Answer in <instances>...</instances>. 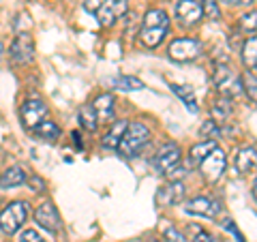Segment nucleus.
<instances>
[{"label": "nucleus", "instance_id": "1", "mask_svg": "<svg viewBox=\"0 0 257 242\" xmlns=\"http://www.w3.org/2000/svg\"><path fill=\"white\" fill-rule=\"evenodd\" d=\"M191 161L199 167V172H202V176L208 182L219 180L225 172V165H227L225 152L214 142H199L197 146H193Z\"/></svg>", "mask_w": 257, "mask_h": 242}, {"label": "nucleus", "instance_id": "2", "mask_svg": "<svg viewBox=\"0 0 257 242\" xmlns=\"http://www.w3.org/2000/svg\"><path fill=\"white\" fill-rule=\"evenodd\" d=\"M170 32V18L163 9H150L146 15H144L142 28H140V41L142 45L155 50L163 43V39Z\"/></svg>", "mask_w": 257, "mask_h": 242}, {"label": "nucleus", "instance_id": "3", "mask_svg": "<svg viewBox=\"0 0 257 242\" xmlns=\"http://www.w3.org/2000/svg\"><path fill=\"white\" fill-rule=\"evenodd\" d=\"M148 140H150L148 127L142 125V123H131V125H126V129H124L122 137H120L116 150L124 159H133V157H138L142 152V148L148 144Z\"/></svg>", "mask_w": 257, "mask_h": 242}, {"label": "nucleus", "instance_id": "4", "mask_svg": "<svg viewBox=\"0 0 257 242\" xmlns=\"http://www.w3.org/2000/svg\"><path fill=\"white\" fill-rule=\"evenodd\" d=\"M28 221V204L26 201H11L9 206L0 212V229L5 233H15L24 227Z\"/></svg>", "mask_w": 257, "mask_h": 242}, {"label": "nucleus", "instance_id": "5", "mask_svg": "<svg viewBox=\"0 0 257 242\" xmlns=\"http://www.w3.org/2000/svg\"><path fill=\"white\" fill-rule=\"evenodd\" d=\"M202 54V43L195 41V39H176V41L170 45L167 50V56L176 62H191L195 60L197 56Z\"/></svg>", "mask_w": 257, "mask_h": 242}, {"label": "nucleus", "instance_id": "6", "mask_svg": "<svg viewBox=\"0 0 257 242\" xmlns=\"http://www.w3.org/2000/svg\"><path fill=\"white\" fill-rule=\"evenodd\" d=\"M214 84H216V88H219V92H221L223 96H227V99L236 96L240 90H242L240 77H238L229 67H219V69H216Z\"/></svg>", "mask_w": 257, "mask_h": 242}, {"label": "nucleus", "instance_id": "7", "mask_svg": "<svg viewBox=\"0 0 257 242\" xmlns=\"http://www.w3.org/2000/svg\"><path fill=\"white\" fill-rule=\"evenodd\" d=\"M20 114H22V125L32 131L39 123H43V120L47 118V105L43 101H39V99L24 101Z\"/></svg>", "mask_w": 257, "mask_h": 242}, {"label": "nucleus", "instance_id": "8", "mask_svg": "<svg viewBox=\"0 0 257 242\" xmlns=\"http://www.w3.org/2000/svg\"><path fill=\"white\" fill-rule=\"evenodd\" d=\"M126 11V0H103L99 11H96V20H99L101 26H114L118 22V18Z\"/></svg>", "mask_w": 257, "mask_h": 242}, {"label": "nucleus", "instance_id": "9", "mask_svg": "<svg viewBox=\"0 0 257 242\" xmlns=\"http://www.w3.org/2000/svg\"><path fill=\"white\" fill-rule=\"evenodd\" d=\"M11 58L18 64H28L35 58V43L28 32H20L11 45Z\"/></svg>", "mask_w": 257, "mask_h": 242}, {"label": "nucleus", "instance_id": "10", "mask_svg": "<svg viewBox=\"0 0 257 242\" xmlns=\"http://www.w3.org/2000/svg\"><path fill=\"white\" fill-rule=\"evenodd\" d=\"M35 221L50 233H56L60 229V216H58V210H56V206L52 204V201H43V204L37 206Z\"/></svg>", "mask_w": 257, "mask_h": 242}, {"label": "nucleus", "instance_id": "11", "mask_svg": "<svg viewBox=\"0 0 257 242\" xmlns=\"http://www.w3.org/2000/svg\"><path fill=\"white\" fill-rule=\"evenodd\" d=\"M180 155H182V152H180L178 144H174V142L165 144V146L161 148V150L157 152V157H155V167H157V172H159V174L170 172L174 165L180 163V159H182Z\"/></svg>", "mask_w": 257, "mask_h": 242}, {"label": "nucleus", "instance_id": "12", "mask_svg": "<svg viewBox=\"0 0 257 242\" xmlns=\"http://www.w3.org/2000/svg\"><path fill=\"white\" fill-rule=\"evenodd\" d=\"M176 15L184 26H195V24L204 18L202 5L197 0H178L176 3Z\"/></svg>", "mask_w": 257, "mask_h": 242}, {"label": "nucleus", "instance_id": "13", "mask_svg": "<svg viewBox=\"0 0 257 242\" xmlns=\"http://www.w3.org/2000/svg\"><path fill=\"white\" fill-rule=\"evenodd\" d=\"M184 210L189 214H199V216H216L219 214V204L208 197H193L184 204Z\"/></svg>", "mask_w": 257, "mask_h": 242}, {"label": "nucleus", "instance_id": "14", "mask_svg": "<svg viewBox=\"0 0 257 242\" xmlns=\"http://www.w3.org/2000/svg\"><path fill=\"white\" fill-rule=\"evenodd\" d=\"M184 197V184L174 180L172 184L167 187H161L157 191V206H172V204H178V201Z\"/></svg>", "mask_w": 257, "mask_h": 242}, {"label": "nucleus", "instance_id": "15", "mask_svg": "<svg viewBox=\"0 0 257 242\" xmlns=\"http://www.w3.org/2000/svg\"><path fill=\"white\" fill-rule=\"evenodd\" d=\"M114 96H111L109 92L96 96L94 103H92V109L99 120H103V123H111V118H114Z\"/></svg>", "mask_w": 257, "mask_h": 242}, {"label": "nucleus", "instance_id": "16", "mask_svg": "<svg viewBox=\"0 0 257 242\" xmlns=\"http://www.w3.org/2000/svg\"><path fill=\"white\" fill-rule=\"evenodd\" d=\"M28 182V174L22 167H9L7 172L0 176V189H13V187H22Z\"/></svg>", "mask_w": 257, "mask_h": 242}, {"label": "nucleus", "instance_id": "17", "mask_svg": "<svg viewBox=\"0 0 257 242\" xmlns=\"http://www.w3.org/2000/svg\"><path fill=\"white\" fill-rule=\"evenodd\" d=\"M236 167L240 174H251L255 169V146H244L240 148L236 157Z\"/></svg>", "mask_w": 257, "mask_h": 242}, {"label": "nucleus", "instance_id": "18", "mask_svg": "<svg viewBox=\"0 0 257 242\" xmlns=\"http://www.w3.org/2000/svg\"><path fill=\"white\" fill-rule=\"evenodd\" d=\"M32 133H35L37 140L56 142L60 137V129H58L56 123H52V120H43V123H39L35 129H32Z\"/></svg>", "mask_w": 257, "mask_h": 242}, {"label": "nucleus", "instance_id": "19", "mask_svg": "<svg viewBox=\"0 0 257 242\" xmlns=\"http://www.w3.org/2000/svg\"><path fill=\"white\" fill-rule=\"evenodd\" d=\"M126 125H128V120H118V123L111 127V131H107L105 137H103V148H105V150H116L120 137H122L124 129H126Z\"/></svg>", "mask_w": 257, "mask_h": 242}, {"label": "nucleus", "instance_id": "20", "mask_svg": "<svg viewBox=\"0 0 257 242\" xmlns=\"http://www.w3.org/2000/svg\"><path fill=\"white\" fill-rule=\"evenodd\" d=\"M172 90L180 96V101L187 105V109L191 114H197V99H195V92H193L191 86H178V84H172Z\"/></svg>", "mask_w": 257, "mask_h": 242}, {"label": "nucleus", "instance_id": "21", "mask_svg": "<svg viewBox=\"0 0 257 242\" xmlns=\"http://www.w3.org/2000/svg\"><path fill=\"white\" fill-rule=\"evenodd\" d=\"M231 111H234V105H231V99H227V96H223V99H219L212 105V120L216 125L219 123H225V120H229Z\"/></svg>", "mask_w": 257, "mask_h": 242}, {"label": "nucleus", "instance_id": "22", "mask_svg": "<svg viewBox=\"0 0 257 242\" xmlns=\"http://www.w3.org/2000/svg\"><path fill=\"white\" fill-rule=\"evenodd\" d=\"M111 86L118 88V90H124V92H131V90H142L144 82L138 77H126V75H120L111 79Z\"/></svg>", "mask_w": 257, "mask_h": 242}, {"label": "nucleus", "instance_id": "23", "mask_svg": "<svg viewBox=\"0 0 257 242\" xmlns=\"http://www.w3.org/2000/svg\"><path fill=\"white\" fill-rule=\"evenodd\" d=\"M257 39L251 37L246 39L244 45H242V62L246 69H255V60H257Z\"/></svg>", "mask_w": 257, "mask_h": 242}, {"label": "nucleus", "instance_id": "24", "mask_svg": "<svg viewBox=\"0 0 257 242\" xmlns=\"http://www.w3.org/2000/svg\"><path fill=\"white\" fill-rule=\"evenodd\" d=\"M96 114H94V109H92V105H82L79 107V123H82V127L86 129V131H90V133H94L96 131Z\"/></svg>", "mask_w": 257, "mask_h": 242}, {"label": "nucleus", "instance_id": "25", "mask_svg": "<svg viewBox=\"0 0 257 242\" xmlns=\"http://www.w3.org/2000/svg\"><path fill=\"white\" fill-rule=\"evenodd\" d=\"M219 135H221V131H219V125H216L214 120H206L202 125V129H199V137H204V142H214Z\"/></svg>", "mask_w": 257, "mask_h": 242}, {"label": "nucleus", "instance_id": "26", "mask_svg": "<svg viewBox=\"0 0 257 242\" xmlns=\"http://www.w3.org/2000/svg\"><path fill=\"white\" fill-rule=\"evenodd\" d=\"M202 13L208 20H219L221 18V9H219V0H202Z\"/></svg>", "mask_w": 257, "mask_h": 242}, {"label": "nucleus", "instance_id": "27", "mask_svg": "<svg viewBox=\"0 0 257 242\" xmlns=\"http://www.w3.org/2000/svg\"><path fill=\"white\" fill-rule=\"evenodd\" d=\"M163 238H165L167 242H189L187 238H184V233H182L180 229H176L174 225H170V223H167L165 227H163Z\"/></svg>", "mask_w": 257, "mask_h": 242}, {"label": "nucleus", "instance_id": "28", "mask_svg": "<svg viewBox=\"0 0 257 242\" xmlns=\"http://www.w3.org/2000/svg\"><path fill=\"white\" fill-rule=\"evenodd\" d=\"M244 86V90L248 92V96H251V101H255V96H257V92H255V73L251 71V73H244V77H242V82H240Z\"/></svg>", "mask_w": 257, "mask_h": 242}, {"label": "nucleus", "instance_id": "29", "mask_svg": "<svg viewBox=\"0 0 257 242\" xmlns=\"http://www.w3.org/2000/svg\"><path fill=\"white\" fill-rule=\"evenodd\" d=\"M20 242H47V240H43V236L37 229H24L20 236Z\"/></svg>", "mask_w": 257, "mask_h": 242}, {"label": "nucleus", "instance_id": "30", "mask_svg": "<svg viewBox=\"0 0 257 242\" xmlns=\"http://www.w3.org/2000/svg\"><path fill=\"white\" fill-rule=\"evenodd\" d=\"M240 28L253 35V30H255V11H251V13H246V15L240 18Z\"/></svg>", "mask_w": 257, "mask_h": 242}, {"label": "nucleus", "instance_id": "31", "mask_svg": "<svg viewBox=\"0 0 257 242\" xmlns=\"http://www.w3.org/2000/svg\"><path fill=\"white\" fill-rule=\"evenodd\" d=\"M101 3H103V0H82V7H84L88 13H92V15H94L96 11H99Z\"/></svg>", "mask_w": 257, "mask_h": 242}, {"label": "nucleus", "instance_id": "32", "mask_svg": "<svg viewBox=\"0 0 257 242\" xmlns=\"http://www.w3.org/2000/svg\"><path fill=\"white\" fill-rule=\"evenodd\" d=\"M221 3L229 7H246V5H253V0H221Z\"/></svg>", "mask_w": 257, "mask_h": 242}, {"label": "nucleus", "instance_id": "33", "mask_svg": "<svg viewBox=\"0 0 257 242\" xmlns=\"http://www.w3.org/2000/svg\"><path fill=\"white\" fill-rule=\"evenodd\" d=\"M73 142L77 144V146H79V148H82V140H79V135H77V131L73 133Z\"/></svg>", "mask_w": 257, "mask_h": 242}, {"label": "nucleus", "instance_id": "34", "mask_svg": "<svg viewBox=\"0 0 257 242\" xmlns=\"http://www.w3.org/2000/svg\"><path fill=\"white\" fill-rule=\"evenodd\" d=\"M3 52H5V45H3V41H0V58H3Z\"/></svg>", "mask_w": 257, "mask_h": 242}, {"label": "nucleus", "instance_id": "35", "mask_svg": "<svg viewBox=\"0 0 257 242\" xmlns=\"http://www.w3.org/2000/svg\"><path fill=\"white\" fill-rule=\"evenodd\" d=\"M150 242H167V240H165V238H163V240H159V238H155V240H150Z\"/></svg>", "mask_w": 257, "mask_h": 242}]
</instances>
